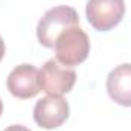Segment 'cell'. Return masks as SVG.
I'll list each match as a JSON object with an SVG mask.
<instances>
[{"label": "cell", "mask_w": 131, "mask_h": 131, "mask_svg": "<svg viewBox=\"0 0 131 131\" xmlns=\"http://www.w3.org/2000/svg\"><path fill=\"white\" fill-rule=\"evenodd\" d=\"M70 113L69 104L63 96L47 95L34 107V121L44 130H55L67 121Z\"/></svg>", "instance_id": "obj_5"}, {"label": "cell", "mask_w": 131, "mask_h": 131, "mask_svg": "<svg viewBox=\"0 0 131 131\" xmlns=\"http://www.w3.org/2000/svg\"><path fill=\"white\" fill-rule=\"evenodd\" d=\"M38 81L41 92L53 96H63L73 89L76 73L72 69L63 67L57 60H49L41 70H38Z\"/></svg>", "instance_id": "obj_3"}, {"label": "cell", "mask_w": 131, "mask_h": 131, "mask_svg": "<svg viewBox=\"0 0 131 131\" xmlns=\"http://www.w3.org/2000/svg\"><path fill=\"white\" fill-rule=\"evenodd\" d=\"M55 60L64 67H73L84 63L90 53V40L79 25L60 34L55 41Z\"/></svg>", "instance_id": "obj_2"}, {"label": "cell", "mask_w": 131, "mask_h": 131, "mask_svg": "<svg viewBox=\"0 0 131 131\" xmlns=\"http://www.w3.org/2000/svg\"><path fill=\"white\" fill-rule=\"evenodd\" d=\"M2 113H3V104H2V99H0V116H2Z\"/></svg>", "instance_id": "obj_10"}, {"label": "cell", "mask_w": 131, "mask_h": 131, "mask_svg": "<svg viewBox=\"0 0 131 131\" xmlns=\"http://www.w3.org/2000/svg\"><path fill=\"white\" fill-rule=\"evenodd\" d=\"M87 20L93 29L105 32L117 26L125 14L124 0H89L85 8Z\"/></svg>", "instance_id": "obj_4"}, {"label": "cell", "mask_w": 131, "mask_h": 131, "mask_svg": "<svg viewBox=\"0 0 131 131\" xmlns=\"http://www.w3.org/2000/svg\"><path fill=\"white\" fill-rule=\"evenodd\" d=\"M5 52H6V47H5V41H3V38L0 37V61H2V58L5 57Z\"/></svg>", "instance_id": "obj_9"}, {"label": "cell", "mask_w": 131, "mask_h": 131, "mask_svg": "<svg viewBox=\"0 0 131 131\" xmlns=\"http://www.w3.org/2000/svg\"><path fill=\"white\" fill-rule=\"evenodd\" d=\"M79 25V15L72 6H55L44 12L37 26V38L44 47L53 49L60 34Z\"/></svg>", "instance_id": "obj_1"}, {"label": "cell", "mask_w": 131, "mask_h": 131, "mask_svg": "<svg viewBox=\"0 0 131 131\" xmlns=\"http://www.w3.org/2000/svg\"><path fill=\"white\" fill-rule=\"evenodd\" d=\"M5 131H31V130L26 128V127H23V125H11V127H8Z\"/></svg>", "instance_id": "obj_8"}, {"label": "cell", "mask_w": 131, "mask_h": 131, "mask_svg": "<svg viewBox=\"0 0 131 131\" xmlns=\"http://www.w3.org/2000/svg\"><path fill=\"white\" fill-rule=\"evenodd\" d=\"M6 87L12 96L18 99H29L40 93L38 70L32 64H20L8 75Z\"/></svg>", "instance_id": "obj_6"}, {"label": "cell", "mask_w": 131, "mask_h": 131, "mask_svg": "<svg viewBox=\"0 0 131 131\" xmlns=\"http://www.w3.org/2000/svg\"><path fill=\"white\" fill-rule=\"evenodd\" d=\"M108 96L116 104L131 107V64H121L114 67L107 76Z\"/></svg>", "instance_id": "obj_7"}]
</instances>
